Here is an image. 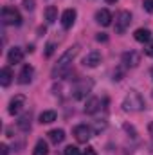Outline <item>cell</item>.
<instances>
[{
	"label": "cell",
	"mask_w": 153,
	"mask_h": 155,
	"mask_svg": "<svg viewBox=\"0 0 153 155\" xmlns=\"http://www.w3.org/2000/svg\"><path fill=\"white\" fill-rule=\"evenodd\" d=\"M54 49H56V45H54L52 41H50V43H47V45H45V56H47V58H49V56H52V54H54Z\"/></svg>",
	"instance_id": "603a6c76"
},
{
	"label": "cell",
	"mask_w": 153,
	"mask_h": 155,
	"mask_svg": "<svg viewBox=\"0 0 153 155\" xmlns=\"http://www.w3.org/2000/svg\"><path fill=\"white\" fill-rule=\"evenodd\" d=\"M144 107H146L144 105V97L137 90H130L126 94L124 101H122V108L126 112H141V110H144Z\"/></svg>",
	"instance_id": "7a4b0ae2"
},
{
	"label": "cell",
	"mask_w": 153,
	"mask_h": 155,
	"mask_svg": "<svg viewBox=\"0 0 153 155\" xmlns=\"http://www.w3.org/2000/svg\"><path fill=\"white\" fill-rule=\"evenodd\" d=\"M45 20H47L49 24H54V22L58 20V7H56V5H49V7L45 9Z\"/></svg>",
	"instance_id": "ffe728a7"
},
{
	"label": "cell",
	"mask_w": 153,
	"mask_h": 155,
	"mask_svg": "<svg viewBox=\"0 0 153 155\" xmlns=\"http://www.w3.org/2000/svg\"><path fill=\"white\" fill-rule=\"evenodd\" d=\"M142 5L148 13H153V0H142Z\"/></svg>",
	"instance_id": "d4e9b609"
},
{
	"label": "cell",
	"mask_w": 153,
	"mask_h": 155,
	"mask_svg": "<svg viewBox=\"0 0 153 155\" xmlns=\"http://www.w3.org/2000/svg\"><path fill=\"white\" fill-rule=\"evenodd\" d=\"M105 128H106V121L97 123V124H96V128H94V132H101V130H105Z\"/></svg>",
	"instance_id": "484cf974"
},
{
	"label": "cell",
	"mask_w": 153,
	"mask_h": 155,
	"mask_svg": "<svg viewBox=\"0 0 153 155\" xmlns=\"http://www.w3.org/2000/svg\"><path fill=\"white\" fill-rule=\"evenodd\" d=\"M33 155H49V146L43 139H40L38 143L34 144V150H33Z\"/></svg>",
	"instance_id": "44dd1931"
},
{
	"label": "cell",
	"mask_w": 153,
	"mask_h": 155,
	"mask_svg": "<svg viewBox=\"0 0 153 155\" xmlns=\"http://www.w3.org/2000/svg\"><path fill=\"white\" fill-rule=\"evenodd\" d=\"M47 135H49V139H50L52 144H61V143L65 141V132H63L61 128H54V130H50Z\"/></svg>",
	"instance_id": "9a60e30c"
},
{
	"label": "cell",
	"mask_w": 153,
	"mask_h": 155,
	"mask_svg": "<svg viewBox=\"0 0 153 155\" xmlns=\"http://www.w3.org/2000/svg\"><path fill=\"white\" fill-rule=\"evenodd\" d=\"M7 60H9V63H22V60H24V51L20 49V47H13L9 52H7Z\"/></svg>",
	"instance_id": "4fadbf2b"
},
{
	"label": "cell",
	"mask_w": 153,
	"mask_h": 155,
	"mask_svg": "<svg viewBox=\"0 0 153 155\" xmlns=\"http://www.w3.org/2000/svg\"><path fill=\"white\" fill-rule=\"evenodd\" d=\"M132 24V13L130 11H121L115 18V33L117 35H122Z\"/></svg>",
	"instance_id": "277c9868"
},
{
	"label": "cell",
	"mask_w": 153,
	"mask_h": 155,
	"mask_svg": "<svg viewBox=\"0 0 153 155\" xmlns=\"http://www.w3.org/2000/svg\"><path fill=\"white\" fill-rule=\"evenodd\" d=\"M122 63H124V67H137L141 63V54L135 51H126L122 54Z\"/></svg>",
	"instance_id": "ba28073f"
},
{
	"label": "cell",
	"mask_w": 153,
	"mask_h": 155,
	"mask_svg": "<svg viewBox=\"0 0 153 155\" xmlns=\"http://www.w3.org/2000/svg\"><path fill=\"white\" fill-rule=\"evenodd\" d=\"M16 124H18V128H20L22 132H29V130H31V112H29V114H24V116L18 119Z\"/></svg>",
	"instance_id": "ac0fdd59"
},
{
	"label": "cell",
	"mask_w": 153,
	"mask_h": 155,
	"mask_svg": "<svg viewBox=\"0 0 153 155\" xmlns=\"http://www.w3.org/2000/svg\"><path fill=\"white\" fill-rule=\"evenodd\" d=\"M33 74H34L33 65H24L22 71H20V74H18V83H20V85H27V83H31Z\"/></svg>",
	"instance_id": "8fae6325"
},
{
	"label": "cell",
	"mask_w": 153,
	"mask_h": 155,
	"mask_svg": "<svg viewBox=\"0 0 153 155\" xmlns=\"http://www.w3.org/2000/svg\"><path fill=\"white\" fill-rule=\"evenodd\" d=\"M79 45H72L70 49H67L61 56H60V60H58V63L52 67V78H63L67 76L69 72H70V63L76 60V56L79 54Z\"/></svg>",
	"instance_id": "6da1fadb"
},
{
	"label": "cell",
	"mask_w": 153,
	"mask_h": 155,
	"mask_svg": "<svg viewBox=\"0 0 153 155\" xmlns=\"http://www.w3.org/2000/svg\"><path fill=\"white\" fill-rule=\"evenodd\" d=\"M148 130H150V134L153 135V123H150V126H148Z\"/></svg>",
	"instance_id": "1f68e13d"
},
{
	"label": "cell",
	"mask_w": 153,
	"mask_h": 155,
	"mask_svg": "<svg viewBox=\"0 0 153 155\" xmlns=\"http://www.w3.org/2000/svg\"><path fill=\"white\" fill-rule=\"evenodd\" d=\"M133 38L137 40V41H141V43H144V41H150V38H151V33H150V29L141 27V29H137V31L133 33Z\"/></svg>",
	"instance_id": "e0dca14e"
},
{
	"label": "cell",
	"mask_w": 153,
	"mask_h": 155,
	"mask_svg": "<svg viewBox=\"0 0 153 155\" xmlns=\"http://www.w3.org/2000/svg\"><path fill=\"white\" fill-rule=\"evenodd\" d=\"M92 87H94L92 79H81L76 87H74V90H72L74 99H83V97H86V94L92 90Z\"/></svg>",
	"instance_id": "5b68a950"
},
{
	"label": "cell",
	"mask_w": 153,
	"mask_h": 155,
	"mask_svg": "<svg viewBox=\"0 0 153 155\" xmlns=\"http://www.w3.org/2000/svg\"><path fill=\"white\" fill-rule=\"evenodd\" d=\"M151 74H153V71H151Z\"/></svg>",
	"instance_id": "836d02e7"
},
{
	"label": "cell",
	"mask_w": 153,
	"mask_h": 155,
	"mask_svg": "<svg viewBox=\"0 0 153 155\" xmlns=\"http://www.w3.org/2000/svg\"><path fill=\"white\" fill-rule=\"evenodd\" d=\"M106 2H108V4H115V2H117V0H106Z\"/></svg>",
	"instance_id": "d6a6232c"
},
{
	"label": "cell",
	"mask_w": 153,
	"mask_h": 155,
	"mask_svg": "<svg viewBox=\"0 0 153 155\" xmlns=\"http://www.w3.org/2000/svg\"><path fill=\"white\" fill-rule=\"evenodd\" d=\"M2 24L4 25H20L22 24V15L18 9L5 5L2 9Z\"/></svg>",
	"instance_id": "3957f363"
},
{
	"label": "cell",
	"mask_w": 153,
	"mask_h": 155,
	"mask_svg": "<svg viewBox=\"0 0 153 155\" xmlns=\"http://www.w3.org/2000/svg\"><path fill=\"white\" fill-rule=\"evenodd\" d=\"M99 108H101V99H99V97H90V99L86 101V105H85V114L92 116V114H96Z\"/></svg>",
	"instance_id": "5bb4252c"
},
{
	"label": "cell",
	"mask_w": 153,
	"mask_h": 155,
	"mask_svg": "<svg viewBox=\"0 0 153 155\" xmlns=\"http://www.w3.org/2000/svg\"><path fill=\"white\" fill-rule=\"evenodd\" d=\"M83 155H97V153H96V150H94V148H86V150L83 152Z\"/></svg>",
	"instance_id": "f1b7e54d"
},
{
	"label": "cell",
	"mask_w": 153,
	"mask_h": 155,
	"mask_svg": "<svg viewBox=\"0 0 153 155\" xmlns=\"http://www.w3.org/2000/svg\"><path fill=\"white\" fill-rule=\"evenodd\" d=\"M146 54H148V56H153V43H150V45L146 47Z\"/></svg>",
	"instance_id": "4dcf8cb0"
},
{
	"label": "cell",
	"mask_w": 153,
	"mask_h": 155,
	"mask_svg": "<svg viewBox=\"0 0 153 155\" xmlns=\"http://www.w3.org/2000/svg\"><path fill=\"white\" fill-rule=\"evenodd\" d=\"M22 5H24V9H25V11H34L36 2H34V0H24V2H22Z\"/></svg>",
	"instance_id": "7402d4cb"
},
{
	"label": "cell",
	"mask_w": 153,
	"mask_h": 155,
	"mask_svg": "<svg viewBox=\"0 0 153 155\" xmlns=\"http://www.w3.org/2000/svg\"><path fill=\"white\" fill-rule=\"evenodd\" d=\"M56 121V112L54 110H43L40 114V123L41 124H49V123H54Z\"/></svg>",
	"instance_id": "d6986e66"
},
{
	"label": "cell",
	"mask_w": 153,
	"mask_h": 155,
	"mask_svg": "<svg viewBox=\"0 0 153 155\" xmlns=\"http://www.w3.org/2000/svg\"><path fill=\"white\" fill-rule=\"evenodd\" d=\"M83 63H85V67H90V69L97 67V65L101 63V52H97V51H92V52H88V54L85 56Z\"/></svg>",
	"instance_id": "7c38bea8"
},
{
	"label": "cell",
	"mask_w": 153,
	"mask_h": 155,
	"mask_svg": "<svg viewBox=\"0 0 153 155\" xmlns=\"http://www.w3.org/2000/svg\"><path fill=\"white\" fill-rule=\"evenodd\" d=\"M76 9H65L63 11V15H61V25H63V29H70L72 25H74V22H76Z\"/></svg>",
	"instance_id": "9c48e42d"
},
{
	"label": "cell",
	"mask_w": 153,
	"mask_h": 155,
	"mask_svg": "<svg viewBox=\"0 0 153 155\" xmlns=\"http://www.w3.org/2000/svg\"><path fill=\"white\" fill-rule=\"evenodd\" d=\"M112 20H114V16H112V13L108 9H99L96 13V22L99 25H103V27H108L112 24Z\"/></svg>",
	"instance_id": "30bf717a"
},
{
	"label": "cell",
	"mask_w": 153,
	"mask_h": 155,
	"mask_svg": "<svg viewBox=\"0 0 153 155\" xmlns=\"http://www.w3.org/2000/svg\"><path fill=\"white\" fill-rule=\"evenodd\" d=\"M65 155H79V150H77L76 146H72V144H70V146H67V148H65Z\"/></svg>",
	"instance_id": "cb8c5ba5"
},
{
	"label": "cell",
	"mask_w": 153,
	"mask_h": 155,
	"mask_svg": "<svg viewBox=\"0 0 153 155\" xmlns=\"http://www.w3.org/2000/svg\"><path fill=\"white\" fill-rule=\"evenodd\" d=\"M11 81H13V72H11V69H9V67H4V69L0 71V85H2V87H9Z\"/></svg>",
	"instance_id": "2e32d148"
},
{
	"label": "cell",
	"mask_w": 153,
	"mask_h": 155,
	"mask_svg": "<svg viewBox=\"0 0 153 155\" xmlns=\"http://www.w3.org/2000/svg\"><path fill=\"white\" fill-rule=\"evenodd\" d=\"M24 107H25V96H24V94H16L15 97H11L9 107H7V112H9L11 116H16V114L22 112Z\"/></svg>",
	"instance_id": "8992f818"
},
{
	"label": "cell",
	"mask_w": 153,
	"mask_h": 155,
	"mask_svg": "<svg viewBox=\"0 0 153 155\" xmlns=\"http://www.w3.org/2000/svg\"><path fill=\"white\" fill-rule=\"evenodd\" d=\"M96 40H97V41H106V40H108V36H106L105 33H99V35L96 36Z\"/></svg>",
	"instance_id": "4316f807"
},
{
	"label": "cell",
	"mask_w": 153,
	"mask_h": 155,
	"mask_svg": "<svg viewBox=\"0 0 153 155\" xmlns=\"http://www.w3.org/2000/svg\"><path fill=\"white\" fill-rule=\"evenodd\" d=\"M114 79H117V81L122 79V71H115L114 72Z\"/></svg>",
	"instance_id": "f546056e"
},
{
	"label": "cell",
	"mask_w": 153,
	"mask_h": 155,
	"mask_svg": "<svg viewBox=\"0 0 153 155\" xmlns=\"http://www.w3.org/2000/svg\"><path fill=\"white\" fill-rule=\"evenodd\" d=\"M0 152H2V155H9V148H7V144H0Z\"/></svg>",
	"instance_id": "83f0119b"
},
{
	"label": "cell",
	"mask_w": 153,
	"mask_h": 155,
	"mask_svg": "<svg viewBox=\"0 0 153 155\" xmlns=\"http://www.w3.org/2000/svg\"><path fill=\"white\" fill-rule=\"evenodd\" d=\"M72 134H74V137H76L77 143H86V141L92 137V128L86 126V124H77Z\"/></svg>",
	"instance_id": "52a82bcc"
}]
</instances>
